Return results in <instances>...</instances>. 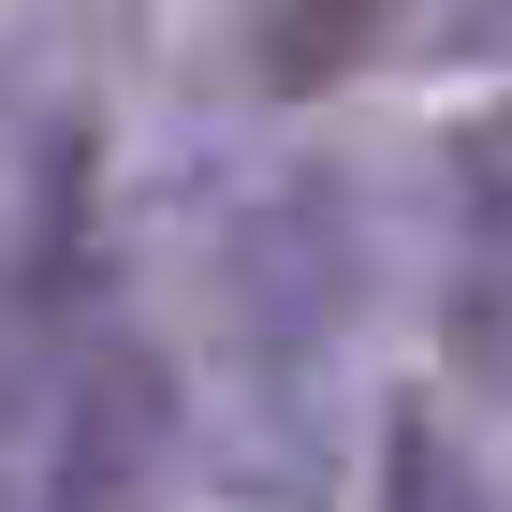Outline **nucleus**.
Returning <instances> with one entry per match:
<instances>
[{"instance_id": "20e7f679", "label": "nucleus", "mask_w": 512, "mask_h": 512, "mask_svg": "<svg viewBox=\"0 0 512 512\" xmlns=\"http://www.w3.org/2000/svg\"><path fill=\"white\" fill-rule=\"evenodd\" d=\"M381 512H498L483 454L439 425L425 395H410V410H381Z\"/></svg>"}, {"instance_id": "f257e3e1", "label": "nucleus", "mask_w": 512, "mask_h": 512, "mask_svg": "<svg viewBox=\"0 0 512 512\" xmlns=\"http://www.w3.org/2000/svg\"><path fill=\"white\" fill-rule=\"evenodd\" d=\"M176 498V366L147 337H103L44 439V512H161Z\"/></svg>"}, {"instance_id": "7ed1b4c3", "label": "nucleus", "mask_w": 512, "mask_h": 512, "mask_svg": "<svg viewBox=\"0 0 512 512\" xmlns=\"http://www.w3.org/2000/svg\"><path fill=\"white\" fill-rule=\"evenodd\" d=\"M381 30H395V0H264V15H249V59H264L278 103H308V88L366 74Z\"/></svg>"}, {"instance_id": "f03ea898", "label": "nucleus", "mask_w": 512, "mask_h": 512, "mask_svg": "<svg viewBox=\"0 0 512 512\" xmlns=\"http://www.w3.org/2000/svg\"><path fill=\"white\" fill-rule=\"evenodd\" d=\"M439 352L454 381L512 410V132L454 147V278H439Z\"/></svg>"}, {"instance_id": "39448f33", "label": "nucleus", "mask_w": 512, "mask_h": 512, "mask_svg": "<svg viewBox=\"0 0 512 512\" xmlns=\"http://www.w3.org/2000/svg\"><path fill=\"white\" fill-rule=\"evenodd\" d=\"M439 44H454V59H512V0H454Z\"/></svg>"}]
</instances>
